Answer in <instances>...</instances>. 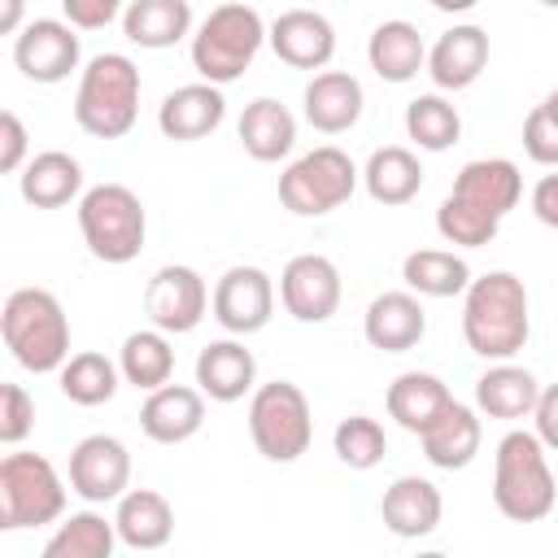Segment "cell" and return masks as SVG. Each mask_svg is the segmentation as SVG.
<instances>
[{
  "instance_id": "cell-1",
  "label": "cell",
  "mask_w": 558,
  "mask_h": 558,
  "mask_svg": "<svg viewBox=\"0 0 558 558\" xmlns=\"http://www.w3.org/2000/svg\"><path fill=\"white\" fill-rule=\"evenodd\" d=\"M532 336L527 283L514 270H488L462 292V340L484 362L514 357Z\"/></svg>"
},
{
  "instance_id": "cell-2",
  "label": "cell",
  "mask_w": 558,
  "mask_h": 558,
  "mask_svg": "<svg viewBox=\"0 0 558 558\" xmlns=\"http://www.w3.org/2000/svg\"><path fill=\"white\" fill-rule=\"evenodd\" d=\"M558 501V480L549 471V449L536 432H506L493 453V506L510 523H541Z\"/></svg>"
},
{
  "instance_id": "cell-3",
  "label": "cell",
  "mask_w": 558,
  "mask_h": 558,
  "mask_svg": "<svg viewBox=\"0 0 558 558\" xmlns=\"http://www.w3.org/2000/svg\"><path fill=\"white\" fill-rule=\"evenodd\" d=\"M0 336L31 375H52L70 357V318L48 288H17L0 310Z\"/></svg>"
},
{
  "instance_id": "cell-4",
  "label": "cell",
  "mask_w": 558,
  "mask_h": 558,
  "mask_svg": "<svg viewBox=\"0 0 558 558\" xmlns=\"http://www.w3.org/2000/svg\"><path fill=\"white\" fill-rule=\"evenodd\" d=\"M140 65L126 52H96L78 70L74 122L96 140H122L140 118Z\"/></svg>"
},
{
  "instance_id": "cell-5",
  "label": "cell",
  "mask_w": 558,
  "mask_h": 558,
  "mask_svg": "<svg viewBox=\"0 0 558 558\" xmlns=\"http://www.w3.org/2000/svg\"><path fill=\"white\" fill-rule=\"evenodd\" d=\"M270 26L262 22V13L244 0H227L218 9L205 13V22L192 31V70L205 83H235L262 52Z\"/></svg>"
},
{
  "instance_id": "cell-6",
  "label": "cell",
  "mask_w": 558,
  "mask_h": 558,
  "mask_svg": "<svg viewBox=\"0 0 558 558\" xmlns=\"http://www.w3.org/2000/svg\"><path fill=\"white\" fill-rule=\"evenodd\" d=\"M78 235L87 253L105 266H126L148 240L144 201L126 183H96L78 196Z\"/></svg>"
},
{
  "instance_id": "cell-7",
  "label": "cell",
  "mask_w": 558,
  "mask_h": 558,
  "mask_svg": "<svg viewBox=\"0 0 558 558\" xmlns=\"http://www.w3.org/2000/svg\"><path fill=\"white\" fill-rule=\"evenodd\" d=\"M65 514V480L44 453L0 458V527H44Z\"/></svg>"
},
{
  "instance_id": "cell-8",
  "label": "cell",
  "mask_w": 558,
  "mask_h": 558,
  "mask_svg": "<svg viewBox=\"0 0 558 558\" xmlns=\"http://www.w3.org/2000/svg\"><path fill=\"white\" fill-rule=\"evenodd\" d=\"M357 179H362V170L353 166V157L344 148L318 144V148L301 153L279 174V201L296 218H323L357 192Z\"/></svg>"
},
{
  "instance_id": "cell-9",
  "label": "cell",
  "mask_w": 558,
  "mask_h": 558,
  "mask_svg": "<svg viewBox=\"0 0 558 558\" xmlns=\"http://www.w3.org/2000/svg\"><path fill=\"white\" fill-rule=\"evenodd\" d=\"M248 436L266 462H296L314 440V414L292 379L257 384L248 397Z\"/></svg>"
},
{
  "instance_id": "cell-10",
  "label": "cell",
  "mask_w": 558,
  "mask_h": 558,
  "mask_svg": "<svg viewBox=\"0 0 558 558\" xmlns=\"http://www.w3.org/2000/svg\"><path fill=\"white\" fill-rule=\"evenodd\" d=\"M83 61V44H78V26L61 22V17H35L13 35V65L31 78V83H65Z\"/></svg>"
},
{
  "instance_id": "cell-11",
  "label": "cell",
  "mask_w": 558,
  "mask_h": 558,
  "mask_svg": "<svg viewBox=\"0 0 558 558\" xmlns=\"http://www.w3.org/2000/svg\"><path fill=\"white\" fill-rule=\"evenodd\" d=\"M209 310L227 336H253L275 314V279L262 266H231L218 275Z\"/></svg>"
},
{
  "instance_id": "cell-12",
  "label": "cell",
  "mask_w": 558,
  "mask_h": 558,
  "mask_svg": "<svg viewBox=\"0 0 558 558\" xmlns=\"http://www.w3.org/2000/svg\"><path fill=\"white\" fill-rule=\"evenodd\" d=\"M144 314L153 327L170 331V336H187L201 327V318L209 314V288L201 279V270L192 266H161L148 288H144Z\"/></svg>"
},
{
  "instance_id": "cell-13",
  "label": "cell",
  "mask_w": 558,
  "mask_h": 558,
  "mask_svg": "<svg viewBox=\"0 0 558 558\" xmlns=\"http://www.w3.org/2000/svg\"><path fill=\"white\" fill-rule=\"evenodd\" d=\"M131 488V449L118 436H83L70 449V493H78L87 506L118 501Z\"/></svg>"
},
{
  "instance_id": "cell-14",
  "label": "cell",
  "mask_w": 558,
  "mask_h": 558,
  "mask_svg": "<svg viewBox=\"0 0 558 558\" xmlns=\"http://www.w3.org/2000/svg\"><path fill=\"white\" fill-rule=\"evenodd\" d=\"M340 270L323 253H296L279 275V301L296 323H327L340 310Z\"/></svg>"
},
{
  "instance_id": "cell-15",
  "label": "cell",
  "mask_w": 558,
  "mask_h": 558,
  "mask_svg": "<svg viewBox=\"0 0 558 558\" xmlns=\"http://www.w3.org/2000/svg\"><path fill=\"white\" fill-rule=\"evenodd\" d=\"M266 44L292 70H327L336 57V26L318 9H288L270 22Z\"/></svg>"
},
{
  "instance_id": "cell-16",
  "label": "cell",
  "mask_w": 558,
  "mask_h": 558,
  "mask_svg": "<svg viewBox=\"0 0 558 558\" xmlns=\"http://www.w3.org/2000/svg\"><path fill=\"white\" fill-rule=\"evenodd\" d=\"M222 118H227V96L218 83H205V78L166 92L157 105V126L174 144H192V140L214 135L222 126Z\"/></svg>"
},
{
  "instance_id": "cell-17",
  "label": "cell",
  "mask_w": 558,
  "mask_h": 558,
  "mask_svg": "<svg viewBox=\"0 0 558 558\" xmlns=\"http://www.w3.org/2000/svg\"><path fill=\"white\" fill-rule=\"evenodd\" d=\"M362 336L379 353H410L427 336V310L418 292H379L362 314Z\"/></svg>"
},
{
  "instance_id": "cell-18",
  "label": "cell",
  "mask_w": 558,
  "mask_h": 558,
  "mask_svg": "<svg viewBox=\"0 0 558 558\" xmlns=\"http://www.w3.org/2000/svg\"><path fill=\"white\" fill-rule=\"evenodd\" d=\"M196 388L209 401H218V405L253 397V388H257V357H253V349H244V340H235V336L209 340L196 353Z\"/></svg>"
},
{
  "instance_id": "cell-19",
  "label": "cell",
  "mask_w": 558,
  "mask_h": 558,
  "mask_svg": "<svg viewBox=\"0 0 558 558\" xmlns=\"http://www.w3.org/2000/svg\"><path fill=\"white\" fill-rule=\"evenodd\" d=\"M488 65V31L475 22L449 26L432 48H427V78L440 92H462L471 87Z\"/></svg>"
},
{
  "instance_id": "cell-20",
  "label": "cell",
  "mask_w": 558,
  "mask_h": 558,
  "mask_svg": "<svg viewBox=\"0 0 558 558\" xmlns=\"http://www.w3.org/2000/svg\"><path fill=\"white\" fill-rule=\"evenodd\" d=\"M379 514H384V527L401 541H418V536H432L440 527V514H445V497L432 480L423 475H397L384 497H379Z\"/></svg>"
},
{
  "instance_id": "cell-21",
  "label": "cell",
  "mask_w": 558,
  "mask_h": 558,
  "mask_svg": "<svg viewBox=\"0 0 558 558\" xmlns=\"http://www.w3.org/2000/svg\"><path fill=\"white\" fill-rule=\"evenodd\" d=\"M140 427L157 445H183L205 427V392L187 384H161L140 405Z\"/></svg>"
},
{
  "instance_id": "cell-22",
  "label": "cell",
  "mask_w": 558,
  "mask_h": 558,
  "mask_svg": "<svg viewBox=\"0 0 558 558\" xmlns=\"http://www.w3.org/2000/svg\"><path fill=\"white\" fill-rule=\"evenodd\" d=\"M301 105H305V122L323 135H344L357 126L362 118V83L349 74V70H318L305 92H301Z\"/></svg>"
},
{
  "instance_id": "cell-23",
  "label": "cell",
  "mask_w": 558,
  "mask_h": 558,
  "mask_svg": "<svg viewBox=\"0 0 558 558\" xmlns=\"http://www.w3.org/2000/svg\"><path fill=\"white\" fill-rule=\"evenodd\" d=\"M418 445H423V458L436 471H462V466H471L475 453H480V445H484L480 410L475 405H462V401H449V410L427 432H418Z\"/></svg>"
},
{
  "instance_id": "cell-24",
  "label": "cell",
  "mask_w": 558,
  "mask_h": 558,
  "mask_svg": "<svg viewBox=\"0 0 558 558\" xmlns=\"http://www.w3.org/2000/svg\"><path fill=\"white\" fill-rule=\"evenodd\" d=\"M536 397H541V384L527 366L519 362H493L480 379H475V410L488 414V418H501V423H519V418H532L536 410Z\"/></svg>"
},
{
  "instance_id": "cell-25",
  "label": "cell",
  "mask_w": 558,
  "mask_h": 558,
  "mask_svg": "<svg viewBox=\"0 0 558 558\" xmlns=\"http://www.w3.org/2000/svg\"><path fill=\"white\" fill-rule=\"evenodd\" d=\"M449 401H453L449 384H445L440 375H432V371H401V375L388 384V392H384L388 418H392L397 427L414 432V436L427 432V427L449 410Z\"/></svg>"
},
{
  "instance_id": "cell-26",
  "label": "cell",
  "mask_w": 558,
  "mask_h": 558,
  "mask_svg": "<svg viewBox=\"0 0 558 558\" xmlns=\"http://www.w3.org/2000/svg\"><path fill=\"white\" fill-rule=\"evenodd\" d=\"M17 192L35 209H61L83 196V166H78V157L61 153V148L35 153L17 174Z\"/></svg>"
},
{
  "instance_id": "cell-27",
  "label": "cell",
  "mask_w": 558,
  "mask_h": 558,
  "mask_svg": "<svg viewBox=\"0 0 558 558\" xmlns=\"http://www.w3.org/2000/svg\"><path fill=\"white\" fill-rule=\"evenodd\" d=\"M453 196L488 209L493 218H506L523 196V174H519V166L510 157H475V161H466L458 170Z\"/></svg>"
},
{
  "instance_id": "cell-28",
  "label": "cell",
  "mask_w": 558,
  "mask_h": 558,
  "mask_svg": "<svg viewBox=\"0 0 558 558\" xmlns=\"http://www.w3.org/2000/svg\"><path fill=\"white\" fill-rule=\"evenodd\" d=\"M113 523H118V541L126 549H144L148 554V549L170 545V536H174V506L157 488H126L118 497Z\"/></svg>"
},
{
  "instance_id": "cell-29",
  "label": "cell",
  "mask_w": 558,
  "mask_h": 558,
  "mask_svg": "<svg viewBox=\"0 0 558 558\" xmlns=\"http://www.w3.org/2000/svg\"><path fill=\"white\" fill-rule=\"evenodd\" d=\"M366 61L384 83H410V78H418V70H427V44L414 22L392 17L371 31Z\"/></svg>"
},
{
  "instance_id": "cell-30",
  "label": "cell",
  "mask_w": 558,
  "mask_h": 558,
  "mask_svg": "<svg viewBox=\"0 0 558 558\" xmlns=\"http://www.w3.org/2000/svg\"><path fill=\"white\" fill-rule=\"evenodd\" d=\"M235 135H240V144H244V153L253 161H279L296 144V118H292V109L283 100L257 96V100L244 105V113L235 122Z\"/></svg>"
},
{
  "instance_id": "cell-31",
  "label": "cell",
  "mask_w": 558,
  "mask_h": 558,
  "mask_svg": "<svg viewBox=\"0 0 558 558\" xmlns=\"http://www.w3.org/2000/svg\"><path fill=\"white\" fill-rule=\"evenodd\" d=\"M122 35L135 48L161 52L192 35V4L187 0H131L122 13Z\"/></svg>"
},
{
  "instance_id": "cell-32",
  "label": "cell",
  "mask_w": 558,
  "mask_h": 558,
  "mask_svg": "<svg viewBox=\"0 0 558 558\" xmlns=\"http://www.w3.org/2000/svg\"><path fill=\"white\" fill-rule=\"evenodd\" d=\"M362 187L375 205H410L423 187V166L410 148L401 144H384L366 157L362 166Z\"/></svg>"
},
{
  "instance_id": "cell-33",
  "label": "cell",
  "mask_w": 558,
  "mask_h": 558,
  "mask_svg": "<svg viewBox=\"0 0 558 558\" xmlns=\"http://www.w3.org/2000/svg\"><path fill=\"white\" fill-rule=\"evenodd\" d=\"M401 279H405V288L418 292V296L449 301V296H462L475 275H471L466 257L453 253V248H414V253H405V262H401Z\"/></svg>"
},
{
  "instance_id": "cell-34",
  "label": "cell",
  "mask_w": 558,
  "mask_h": 558,
  "mask_svg": "<svg viewBox=\"0 0 558 558\" xmlns=\"http://www.w3.org/2000/svg\"><path fill=\"white\" fill-rule=\"evenodd\" d=\"M118 371H122V384H131L140 392H153V388L170 384V375H174L170 331H161V327L131 331L122 340V349H118Z\"/></svg>"
},
{
  "instance_id": "cell-35",
  "label": "cell",
  "mask_w": 558,
  "mask_h": 558,
  "mask_svg": "<svg viewBox=\"0 0 558 558\" xmlns=\"http://www.w3.org/2000/svg\"><path fill=\"white\" fill-rule=\"evenodd\" d=\"M118 549V523L100 510H74L57 523V532L44 545V558H113Z\"/></svg>"
},
{
  "instance_id": "cell-36",
  "label": "cell",
  "mask_w": 558,
  "mask_h": 558,
  "mask_svg": "<svg viewBox=\"0 0 558 558\" xmlns=\"http://www.w3.org/2000/svg\"><path fill=\"white\" fill-rule=\"evenodd\" d=\"M57 384H61V397L74 401V405H105L113 401L118 384H122V371L113 357L96 353V349H83V353H70L65 366L57 371Z\"/></svg>"
},
{
  "instance_id": "cell-37",
  "label": "cell",
  "mask_w": 558,
  "mask_h": 558,
  "mask_svg": "<svg viewBox=\"0 0 558 558\" xmlns=\"http://www.w3.org/2000/svg\"><path fill=\"white\" fill-rule=\"evenodd\" d=\"M405 135L423 148V153H445L458 144L462 135V113L453 100H445L440 92H423L405 105Z\"/></svg>"
},
{
  "instance_id": "cell-38",
  "label": "cell",
  "mask_w": 558,
  "mask_h": 558,
  "mask_svg": "<svg viewBox=\"0 0 558 558\" xmlns=\"http://www.w3.org/2000/svg\"><path fill=\"white\" fill-rule=\"evenodd\" d=\"M497 227H501V218H493L488 209H480V205H471V201H462L453 192L436 209V231L453 248H484V244L497 240Z\"/></svg>"
},
{
  "instance_id": "cell-39",
  "label": "cell",
  "mask_w": 558,
  "mask_h": 558,
  "mask_svg": "<svg viewBox=\"0 0 558 558\" xmlns=\"http://www.w3.org/2000/svg\"><path fill=\"white\" fill-rule=\"evenodd\" d=\"M331 449H336V458H340L349 471H371V466H379L384 453H388L384 423L371 418V414H349V418L336 423Z\"/></svg>"
},
{
  "instance_id": "cell-40",
  "label": "cell",
  "mask_w": 558,
  "mask_h": 558,
  "mask_svg": "<svg viewBox=\"0 0 558 558\" xmlns=\"http://www.w3.org/2000/svg\"><path fill=\"white\" fill-rule=\"evenodd\" d=\"M35 427V397L22 384H4L0 388V445H22Z\"/></svg>"
},
{
  "instance_id": "cell-41",
  "label": "cell",
  "mask_w": 558,
  "mask_h": 558,
  "mask_svg": "<svg viewBox=\"0 0 558 558\" xmlns=\"http://www.w3.org/2000/svg\"><path fill=\"white\" fill-rule=\"evenodd\" d=\"M523 153L536 166H558V118L545 105H536L523 118Z\"/></svg>"
},
{
  "instance_id": "cell-42",
  "label": "cell",
  "mask_w": 558,
  "mask_h": 558,
  "mask_svg": "<svg viewBox=\"0 0 558 558\" xmlns=\"http://www.w3.org/2000/svg\"><path fill=\"white\" fill-rule=\"evenodd\" d=\"M26 140H31L26 135V122L13 109H4L0 113V170L4 174H22V166L31 161V144Z\"/></svg>"
},
{
  "instance_id": "cell-43",
  "label": "cell",
  "mask_w": 558,
  "mask_h": 558,
  "mask_svg": "<svg viewBox=\"0 0 558 558\" xmlns=\"http://www.w3.org/2000/svg\"><path fill=\"white\" fill-rule=\"evenodd\" d=\"M126 4L131 0H61V13L78 31H105L113 17L126 13Z\"/></svg>"
},
{
  "instance_id": "cell-44",
  "label": "cell",
  "mask_w": 558,
  "mask_h": 558,
  "mask_svg": "<svg viewBox=\"0 0 558 558\" xmlns=\"http://www.w3.org/2000/svg\"><path fill=\"white\" fill-rule=\"evenodd\" d=\"M532 432L541 436V445L549 453H558V384H545L532 410Z\"/></svg>"
},
{
  "instance_id": "cell-45",
  "label": "cell",
  "mask_w": 558,
  "mask_h": 558,
  "mask_svg": "<svg viewBox=\"0 0 558 558\" xmlns=\"http://www.w3.org/2000/svg\"><path fill=\"white\" fill-rule=\"evenodd\" d=\"M532 214H536V222H545V227L558 231V166H554V174H541L536 179V187H532Z\"/></svg>"
},
{
  "instance_id": "cell-46",
  "label": "cell",
  "mask_w": 558,
  "mask_h": 558,
  "mask_svg": "<svg viewBox=\"0 0 558 558\" xmlns=\"http://www.w3.org/2000/svg\"><path fill=\"white\" fill-rule=\"evenodd\" d=\"M0 31L4 35L22 31V0H0Z\"/></svg>"
},
{
  "instance_id": "cell-47",
  "label": "cell",
  "mask_w": 558,
  "mask_h": 558,
  "mask_svg": "<svg viewBox=\"0 0 558 558\" xmlns=\"http://www.w3.org/2000/svg\"><path fill=\"white\" fill-rule=\"evenodd\" d=\"M480 0H432V9H440V13H471Z\"/></svg>"
},
{
  "instance_id": "cell-48",
  "label": "cell",
  "mask_w": 558,
  "mask_h": 558,
  "mask_svg": "<svg viewBox=\"0 0 558 558\" xmlns=\"http://www.w3.org/2000/svg\"><path fill=\"white\" fill-rule=\"evenodd\" d=\"M541 105H545V109H549V113H554V118H558V87H554V92H549V96H545V100H541Z\"/></svg>"
},
{
  "instance_id": "cell-49",
  "label": "cell",
  "mask_w": 558,
  "mask_h": 558,
  "mask_svg": "<svg viewBox=\"0 0 558 558\" xmlns=\"http://www.w3.org/2000/svg\"><path fill=\"white\" fill-rule=\"evenodd\" d=\"M541 4H545V9H558V0H541Z\"/></svg>"
}]
</instances>
